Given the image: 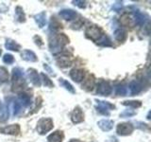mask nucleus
<instances>
[{
  "instance_id": "1a4fd4ad",
  "label": "nucleus",
  "mask_w": 151,
  "mask_h": 142,
  "mask_svg": "<svg viewBox=\"0 0 151 142\" xmlns=\"http://www.w3.org/2000/svg\"><path fill=\"white\" fill-rule=\"evenodd\" d=\"M71 120H72V121L74 123H80L82 122L84 120V115H83V112L81 110V108H80L79 106H77L74 111L72 113V115H71Z\"/></svg>"
},
{
  "instance_id": "f3484780",
  "label": "nucleus",
  "mask_w": 151,
  "mask_h": 142,
  "mask_svg": "<svg viewBox=\"0 0 151 142\" xmlns=\"http://www.w3.org/2000/svg\"><path fill=\"white\" fill-rule=\"evenodd\" d=\"M98 127L100 128L101 130L105 131V132H108L112 129L113 127V121L112 120H102L100 121H98L97 123Z\"/></svg>"
},
{
  "instance_id": "dca6fc26",
  "label": "nucleus",
  "mask_w": 151,
  "mask_h": 142,
  "mask_svg": "<svg viewBox=\"0 0 151 142\" xmlns=\"http://www.w3.org/2000/svg\"><path fill=\"white\" fill-rule=\"evenodd\" d=\"M21 57L23 60L27 61V62H37L38 61V57L36 56V54L31 50L28 49H25L22 53H21Z\"/></svg>"
},
{
  "instance_id": "393cba45",
  "label": "nucleus",
  "mask_w": 151,
  "mask_h": 142,
  "mask_svg": "<svg viewBox=\"0 0 151 142\" xmlns=\"http://www.w3.org/2000/svg\"><path fill=\"white\" fill-rule=\"evenodd\" d=\"M15 15H16V19L19 22H25L26 21L25 12H24L23 9L21 7H17L15 9Z\"/></svg>"
},
{
  "instance_id": "9d476101",
  "label": "nucleus",
  "mask_w": 151,
  "mask_h": 142,
  "mask_svg": "<svg viewBox=\"0 0 151 142\" xmlns=\"http://www.w3.org/2000/svg\"><path fill=\"white\" fill-rule=\"evenodd\" d=\"M70 77H71V79L74 80V82L80 83L85 78V72H84V70H82V69L74 68V69L71 70Z\"/></svg>"
},
{
  "instance_id": "c756f323",
  "label": "nucleus",
  "mask_w": 151,
  "mask_h": 142,
  "mask_svg": "<svg viewBox=\"0 0 151 142\" xmlns=\"http://www.w3.org/2000/svg\"><path fill=\"white\" fill-rule=\"evenodd\" d=\"M8 116H9V113H8V110L6 109V107L0 104V120L1 121L6 120L8 118Z\"/></svg>"
},
{
  "instance_id": "b1692460",
  "label": "nucleus",
  "mask_w": 151,
  "mask_h": 142,
  "mask_svg": "<svg viewBox=\"0 0 151 142\" xmlns=\"http://www.w3.org/2000/svg\"><path fill=\"white\" fill-rule=\"evenodd\" d=\"M114 37L117 41L119 42H124L127 38V32L124 30H121V28H118L114 31Z\"/></svg>"
},
{
  "instance_id": "2eb2a0df",
  "label": "nucleus",
  "mask_w": 151,
  "mask_h": 142,
  "mask_svg": "<svg viewBox=\"0 0 151 142\" xmlns=\"http://www.w3.org/2000/svg\"><path fill=\"white\" fill-rule=\"evenodd\" d=\"M59 14L61 18L67 21L73 20V19H76V17H77V12L73 11V9H63V11L60 12Z\"/></svg>"
},
{
  "instance_id": "7c9ffc66",
  "label": "nucleus",
  "mask_w": 151,
  "mask_h": 142,
  "mask_svg": "<svg viewBox=\"0 0 151 142\" xmlns=\"http://www.w3.org/2000/svg\"><path fill=\"white\" fill-rule=\"evenodd\" d=\"M123 104L126 106H129V107H133V108H138L142 105V102L140 101H124Z\"/></svg>"
},
{
  "instance_id": "cd10ccee",
  "label": "nucleus",
  "mask_w": 151,
  "mask_h": 142,
  "mask_svg": "<svg viewBox=\"0 0 151 142\" xmlns=\"http://www.w3.org/2000/svg\"><path fill=\"white\" fill-rule=\"evenodd\" d=\"M61 24L57 20L55 17L51 18V22H50V28L52 30H59L60 28H61Z\"/></svg>"
},
{
  "instance_id": "f8f14e48",
  "label": "nucleus",
  "mask_w": 151,
  "mask_h": 142,
  "mask_svg": "<svg viewBox=\"0 0 151 142\" xmlns=\"http://www.w3.org/2000/svg\"><path fill=\"white\" fill-rule=\"evenodd\" d=\"M28 78H29L30 82L33 85H35L37 87H40L41 86V79H40V76L38 74V72L33 68L28 69Z\"/></svg>"
},
{
  "instance_id": "423d86ee",
  "label": "nucleus",
  "mask_w": 151,
  "mask_h": 142,
  "mask_svg": "<svg viewBox=\"0 0 151 142\" xmlns=\"http://www.w3.org/2000/svg\"><path fill=\"white\" fill-rule=\"evenodd\" d=\"M111 91H112L111 87L108 82L103 80H99L97 83V90H96L97 94L101 95V96H109L111 93Z\"/></svg>"
},
{
  "instance_id": "58836bf2",
  "label": "nucleus",
  "mask_w": 151,
  "mask_h": 142,
  "mask_svg": "<svg viewBox=\"0 0 151 142\" xmlns=\"http://www.w3.org/2000/svg\"><path fill=\"white\" fill-rule=\"evenodd\" d=\"M34 41H35V44H36L37 46H41L44 45V43H42V39H41V37H40V36H35V37H34Z\"/></svg>"
},
{
  "instance_id": "2f4dec72",
  "label": "nucleus",
  "mask_w": 151,
  "mask_h": 142,
  "mask_svg": "<svg viewBox=\"0 0 151 142\" xmlns=\"http://www.w3.org/2000/svg\"><path fill=\"white\" fill-rule=\"evenodd\" d=\"M115 92L118 96H126L127 93V87L124 86V85H118L115 89Z\"/></svg>"
},
{
  "instance_id": "39448f33",
  "label": "nucleus",
  "mask_w": 151,
  "mask_h": 142,
  "mask_svg": "<svg viewBox=\"0 0 151 142\" xmlns=\"http://www.w3.org/2000/svg\"><path fill=\"white\" fill-rule=\"evenodd\" d=\"M133 125L129 122H123L118 124L116 132L119 135H129L133 132Z\"/></svg>"
},
{
  "instance_id": "c85d7f7f",
  "label": "nucleus",
  "mask_w": 151,
  "mask_h": 142,
  "mask_svg": "<svg viewBox=\"0 0 151 142\" xmlns=\"http://www.w3.org/2000/svg\"><path fill=\"white\" fill-rule=\"evenodd\" d=\"M41 77L44 80V84L46 87H54V83H52V80L48 78V76L45 73H41Z\"/></svg>"
},
{
  "instance_id": "a19ab883",
  "label": "nucleus",
  "mask_w": 151,
  "mask_h": 142,
  "mask_svg": "<svg viewBox=\"0 0 151 142\" xmlns=\"http://www.w3.org/2000/svg\"><path fill=\"white\" fill-rule=\"evenodd\" d=\"M1 53H2V50L0 49V56H1Z\"/></svg>"
},
{
  "instance_id": "473e14b6",
  "label": "nucleus",
  "mask_w": 151,
  "mask_h": 142,
  "mask_svg": "<svg viewBox=\"0 0 151 142\" xmlns=\"http://www.w3.org/2000/svg\"><path fill=\"white\" fill-rule=\"evenodd\" d=\"M97 44H99L100 46H111V41L110 39L106 36V35H103V37L100 39V41H99Z\"/></svg>"
},
{
  "instance_id": "4c0bfd02",
  "label": "nucleus",
  "mask_w": 151,
  "mask_h": 142,
  "mask_svg": "<svg viewBox=\"0 0 151 142\" xmlns=\"http://www.w3.org/2000/svg\"><path fill=\"white\" fill-rule=\"evenodd\" d=\"M123 7V5H122V2H116L114 5H113V11H115V12H120L121 11V9Z\"/></svg>"
},
{
  "instance_id": "a878e982",
  "label": "nucleus",
  "mask_w": 151,
  "mask_h": 142,
  "mask_svg": "<svg viewBox=\"0 0 151 142\" xmlns=\"http://www.w3.org/2000/svg\"><path fill=\"white\" fill-rule=\"evenodd\" d=\"M60 83L61 86H63L66 90H68L70 93H72V94H75L76 93V90L72 86V84L69 83L67 80H65L64 79H60Z\"/></svg>"
},
{
  "instance_id": "bb28decb",
  "label": "nucleus",
  "mask_w": 151,
  "mask_h": 142,
  "mask_svg": "<svg viewBox=\"0 0 151 142\" xmlns=\"http://www.w3.org/2000/svg\"><path fill=\"white\" fill-rule=\"evenodd\" d=\"M9 80V73L8 70L3 67V66H0V82L5 83Z\"/></svg>"
},
{
  "instance_id": "f704fd0d",
  "label": "nucleus",
  "mask_w": 151,
  "mask_h": 142,
  "mask_svg": "<svg viewBox=\"0 0 151 142\" xmlns=\"http://www.w3.org/2000/svg\"><path fill=\"white\" fill-rule=\"evenodd\" d=\"M21 108H22V106H21V104L18 102V101H14V104H13V115H18L19 113H20V111H21Z\"/></svg>"
},
{
  "instance_id": "20e7f679",
  "label": "nucleus",
  "mask_w": 151,
  "mask_h": 142,
  "mask_svg": "<svg viewBox=\"0 0 151 142\" xmlns=\"http://www.w3.org/2000/svg\"><path fill=\"white\" fill-rule=\"evenodd\" d=\"M53 120L49 117H44L38 121L37 131L40 135H45L47 132H49L53 128Z\"/></svg>"
},
{
  "instance_id": "412c9836",
  "label": "nucleus",
  "mask_w": 151,
  "mask_h": 142,
  "mask_svg": "<svg viewBox=\"0 0 151 142\" xmlns=\"http://www.w3.org/2000/svg\"><path fill=\"white\" fill-rule=\"evenodd\" d=\"M129 87L131 95H137L142 91V85L139 82H137V80H132L129 83Z\"/></svg>"
},
{
  "instance_id": "6ab92c4d",
  "label": "nucleus",
  "mask_w": 151,
  "mask_h": 142,
  "mask_svg": "<svg viewBox=\"0 0 151 142\" xmlns=\"http://www.w3.org/2000/svg\"><path fill=\"white\" fill-rule=\"evenodd\" d=\"M63 139V132H60V131H56L47 136L48 142H61Z\"/></svg>"
},
{
  "instance_id": "7ed1b4c3",
  "label": "nucleus",
  "mask_w": 151,
  "mask_h": 142,
  "mask_svg": "<svg viewBox=\"0 0 151 142\" xmlns=\"http://www.w3.org/2000/svg\"><path fill=\"white\" fill-rule=\"evenodd\" d=\"M85 35L87 38L91 39L93 42L98 43L100 39L103 37V32L102 30L97 26H90L86 28L85 30Z\"/></svg>"
},
{
  "instance_id": "9b49d317",
  "label": "nucleus",
  "mask_w": 151,
  "mask_h": 142,
  "mask_svg": "<svg viewBox=\"0 0 151 142\" xmlns=\"http://www.w3.org/2000/svg\"><path fill=\"white\" fill-rule=\"evenodd\" d=\"M81 87L86 91H92L94 87V77L93 75L89 74L83 79V83Z\"/></svg>"
},
{
  "instance_id": "ddd939ff",
  "label": "nucleus",
  "mask_w": 151,
  "mask_h": 142,
  "mask_svg": "<svg viewBox=\"0 0 151 142\" xmlns=\"http://www.w3.org/2000/svg\"><path fill=\"white\" fill-rule=\"evenodd\" d=\"M57 64H58L60 67H68L72 64V57L68 55H60L57 57Z\"/></svg>"
},
{
  "instance_id": "f03ea898",
  "label": "nucleus",
  "mask_w": 151,
  "mask_h": 142,
  "mask_svg": "<svg viewBox=\"0 0 151 142\" xmlns=\"http://www.w3.org/2000/svg\"><path fill=\"white\" fill-rule=\"evenodd\" d=\"M25 85V79H24L23 71L20 68H13L12 70V91L19 92L23 90Z\"/></svg>"
},
{
  "instance_id": "c9c22d12",
  "label": "nucleus",
  "mask_w": 151,
  "mask_h": 142,
  "mask_svg": "<svg viewBox=\"0 0 151 142\" xmlns=\"http://www.w3.org/2000/svg\"><path fill=\"white\" fill-rule=\"evenodd\" d=\"M135 114H136V113H135L134 111H131V110H126V111H124V112H123V113H121L120 117H132V116H134Z\"/></svg>"
},
{
  "instance_id": "5701e85b",
  "label": "nucleus",
  "mask_w": 151,
  "mask_h": 142,
  "mask_svg": "<svg viewBox=\"0 0 151 142\" xmlns=\"http://www.w3.org/2000/svg\"><path fill=\"white\" fill-rule=\"evenodd\" d=\"M134 22H135V24H137V25H139V26L144 25L145 22V15L143 12H141L139 11L135 12H134Z\"/></svg>"
},
{
  "instance_id": "0eeeda50",
  "label": "nucleus",
  "mask_w": 151,
  "mask_h": 142,
  "mask_svg": "<svg viewBox=\"0 0 151 142\" xmlns=\"http://www.w3.org/2000/svg\"><path fill=\"white\" fill-rule=\"evenodd\" d=\"M97 102V105H96V109L99 113L103 114V115H106V116H109L110 115V113L109 111L111 110V109H114L115 106L113 105V104H111L109 101H96Z\"/></svg>"
},
{
  "instance_id": "4468645a",
  "label": "nucleus",
  "mask_w": 151,
  "mask_h": 142,
  "mask_svg": "<svg viewBox=\"0 0 151 142\" xmlns=\"http://www.w3.org/2000/svg\"><path fill=\"white\" fill-rule=\"evenodd\" d=\"M120 23H121L122 26L129 27V28H132L135 25L134 18L132 17L130 14H129V13H124V14H123V15L120 17Z\"/></svg>"
},
{
  "instance_id": "72a5a7b5",
  "label": "nucleus",
  "mask_w": 151,
  "mask_h": 142,
  "mask_svg": "<svg viewBox=\"0 0 151 142\" xmlns=\"http://www.w3.org/2000/svg\"><path fill=\"white\" fill-rule=\"evenodd\" d=\"M3 62L7 64H11L14 62V58L12 54H5L3 57Z\"/></svg>"
},
{
  "instance_id": "e433bc0d",
  "label": "nucleus",
  "mask_w": 151,
  "mask_h": 142,
  "mask_svg": "<svg viewBox=\"0 0 151 142\" xmlns=\"http://www.w3.org/2000/svg\"><path fill=\"white\" fill-rule=\"evenodd\" d=\"M73 3H74V5L78 6L80 9H83V8L86 7V2H85V1H81V0H76V1L74 0Z\"/></svg>"
},
{
  "instance_id": "f257e3e1",
  "label": "nucleus",
  "mask_w": 151,
  "mask_h": 142,
  "mask_svg": "<svg viewBox=\"0 0 151 142\" xmlns=\"http://www.w3.org/2000/svg\"><path fill=\"white\" fill-rule=\"evenodd\" d=\"M69 43V38L64 33H60L54 36L49 42V47L53 54L60 53L63 50V46Z\"/></svg>"
},
{
  "instance_id": "a211bd4d",
  "label": "nucleus",
  "mask_w": 151,
  "mask_h": 142,
  "mask_svg": "<svg viewBox=\"0 0 151 142\" xmlns=\"http://www.w3.org/2000/svg\"><path fill=\"white\" fill-rule=\"evenodd\" d=\"M35 22L37 23V25L39 26V28H44L46 24V13L45 12H42L40 13L36 14L34 16Z\"/></svg>"
},
{
  "instance_id": "ea45409f",
  "label": "nucleus",
  "mask_w": 151,
  "mask_h": 142,
  "mask_svg": "<svg viewBox=\"0 0 151 142\" xmlns=\"http://www.w3.org/2000/svg\"><path fill=\"white\" fill-rule=\"evenodd\" d=\"M69 142H82V141L79 140V139H71Z\"/></svg>"
},
{
  "instance_id": "4be33fe9",
  "label": "nucleus",
  "mask_w": 151,
  "mask_h": 142,
  "mask_svg": "<svg viewBox=\"0 0 151 142\" xmlns=\"http://www.w3.org/2000/svg\"><path fill=\"white\" fill-rule=\"evenodd\" d=\"M5 46H6V49H9V50H12V51H19L20 49V45L17 44L15 41H13L12 39H8L5 43Z\"/></svg>"
},
{
  "instance_id": "aec40b11",
  "label": "nucleus",
  "mask_w": 151,
  "mask_h": 142,
  "mask_svg": "<svg viewBox=\"0 0 151 142\" xmlns=\"http://www.w3.org/2000/svg\"><path fill=\"white\" fill-rule=\"evenodd\" d=\"M18 102L21 104V106H28L31 103V98L29 95L25 94V93H21L19 95L18 98Z\"/></svg>"
},
{
  "instance_id": "6e6552de",
  "label": "nucleus",
  "mask_w": 151,
  "mask_h": 142,
  "mask_svg": "<svg viewBox=\"0 0 151 142\" xmlns=\"http://www.w3.org/2000/svg\"><path fill=\"white\" fill-rule=\"evenodd\" d=\"M0 133H2V134H6V135H18L19 133H20V126H19L18 124L8 125L4 128H0Z\"/></svg>"
}]
</instances>
